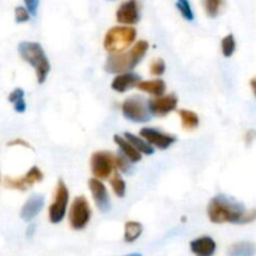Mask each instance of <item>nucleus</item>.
<instances>
[{"label": "nucleus", "mask_w": 256, "mask_h": 256, "mask_svg": "<svg viewBox=\"0 0 256 256\" xmlns=\"http://www.w3.org/2000/svg\"><path fill=\"white\" fill-rule=\"evenodd\" d=\"M246 211L242 204L226 195L215 196L208 205V216L214 224L228 222L241 225Z\"/></svg>", "instance_id": "obj_1"}, {"label": "nucleus", "mask_w": 256, "mask_h": 256, "mask_svg": "<svg viewBox=\"0 0 256 256\" xmlns=\"http://www.w3.org/2000/svg\"><path fill=\"white\" fill-rule=\"evenodd\" d=\"M148 48V42L138 40L128 52L110 54L104 63V70L110 74H120L134 70V67L146 56Z\"/></svg>", "instance_id": "obj_2"}, {"label": "nucleus", "mask_w": 256, "mask_h": 256, "mask_svg": "<svg viewBox=\"0 0 256 256\" xmlns=\"http://www.w3.org/2000/svg\"><path fill=\"white\" fill-rule=\"evenodd\" d=\"M18 50L22 59L34 68L39 84H43L50 72V63L43 46L36 42H22Z\"/></svg>", "instance_id": "obj_3"}, {"label": "nucleus", "mask_w": 256, "mask_h": 256, "mask_svg": "<svg viewBox=\"0 0 256 256\" xmlns=\"http://www.w3.org/2000/svg\"><path fill=\"white\" fill-rule=\"evenodd\" d=\"M137 36V32L134 26H113L106 33L103 46L110 54H117L126 52L132 44L134 43Z\"/></svg>", "instance_id": "obj_4"}, {"label": "nucleus", "mask_w": 256, "mask_h": 256, "mask_svg": "<svg viewBox=\"0 0 256 256\" xmlns=\"http://www.w3.org/2000/svg\"><path fill=\"white\" fill-rule=\"evenodd\" d=\"M68 202H70V190L63 180H59L54 191L53 202L48 208V218L52 224H59L66 218Z\"/></svg>", "instance_id": "obj_5"}, {"label": "nucleus", "mask_w": 256, "mask_h": 256, "mask_svg": "<svg viewBox=\"0 0 256 256\" xmlns=\"http://www.w3.org/2000/svg\"><path fill=\"white\" fill-rule=\"evenodd\" d=\"M120 110L124 118L134 123H144L151 120L152 114L150 113L147 100L140 96H132L123 100Z\"/></svg>", "instance_id": "obj_6"}, {"label": "nucleus", "mask_w": 256, "mask_h": 256, "mask_svg": "<svg viewBox=\"0 0 256 256\" xmlns=\"http://www.w3.org/2000/svg\"><path fill=\"white\" fill-rule=\"evenodd\" d=\"M92 208L86 196H77L70 205L68 221L73 230H83L90 224Z\"/></svg>", "instance_id": "obj_7"}, {"label": "nucleus", "mask_w": 256, "mask_h": 256, "mask_svg": "<svg viewBox=\"0 0 256 256\" xmlns=\"http://www.w3.org/2000/svg\"><path fill=\"white\" fill-rule=\"evenodd\" d=\"M116 154L110 151H96L90 156V171L94 178L108 180L113 174Z\"/></svg>", "instance_id": "obj_8"}, {"label": "nucleus", "mask_w": 256, "mask_h": 256, "mask_svg": "<svg viewBox=\"0 0 256 256\" xmlns=\"http://www.w3.org/2000/svg\"><path fill=\"white\" fill-rule=\"evenodd\" d=\"M177 103H178V98L174 93L162 94L147 100L150 113L156 117H164V116L170 114L172 110H176Z\"/></svg>", "instance_id": "obj_9"}, {"label": "nucleus", "mask_w": 256, "mask_h": 256, "mask_svg": "<svg viewBox=\"0 0 256 256\" xmlns=\"http://www.w3.org/2000/svg\"><path fill=\"white\" fill-rule=\"evenodd\" d=\"M140 136L146 140L152 147H156L160 150L168 148L177 141L176 136H174V134H164V132L154 127H144L140 131Z\"/></svg>", "instance_id": "obj_10"}, {"label": "nucleus", "mask_w": 256, "mask_h": 256, "mask_svg": "<svg viewBox=\"0 0 256 256\" xmlns=\"http://www.w3.org/2000/svg\"><path fill=\"white\" fill-rule=\"evenodd\" d=\"M141 12H140L138 0H126L116 12V19L123 26H134L140 22Z\"/></svg>", "instance_id": "obj_11"}, {"label": "nucleus", "mask_w": 256, "mask_h": 256, "mask_svg": "<svg viewBox=\"0 0 256 256\" xmlns=\"http://www.w3.org/2000/svg\"><path fill=\"white\" fill-rule=\"evenodd\" d=\"M88 186H90L93 201H94L98 210L100 212H108L110 208V200L106 184L98 178H90L88 182Z\"/></svg>", "instance_id": "obj_12"}, {"label": "nucleus", "mask_w": 256, "mask_h": 256, "mask_svg": "<svg viewBox=\"0 0 256 256\" xmlns=\"http://www.w3.org/2000/svg\"><path fill=\"white\" fill-rule=\"evenodd\" d=\"M140 80H141V77H140L138 74H136V73H120V74H117L113 78L112 83H110V88H112L114 92L124 93L126 90L136 87V86L138 84Z\"/></svg>", "instance_id": "obj_13"}, {"label": "nucleus", "mask_w": 256, "mask_h": 256, "mask_svg": "<svg viewBox=\"0 0 256 256\" xmlns=\"http://www.w3.org/2000/svg\"><path fill=\"white\" fill-rule=\"evenodd\" d=\"M216 248L215 240L210 236H201L190 242V248L195 256H214Z\"/></svg>", "instance_id": "obj_14"}, {"label": "nucleus", "mask_w": 256, "mask_h": 256, "mask_svg": "<svg viewBox=\"0 0 256 256\" xmlns=\"http://www.w3.org/2000/svg\"><path fill=\"white\" fill-rule=\"evenodd\" d=\"M44 196L43 195H36L30 196L28 200L26 201V204L23 205L20 211V218L24 221H32L34 218L38 216V214L43 210L44 208Z\"/></svg>", "instance_id": "obj_15"}, {"label": "nucleus", "mask_w": 256, "mask_h": 256, "mask_svg": "<svg viewBox=\"0 0 256 256\" xmlns=\"http://www.w3.org/2000/svg\"><path fill=\"white\" fill-rule=\"evenodd\" d=\"M113 141L117 144L120 151L127 157L132 164H136V162H140L142 160V154L137 151L134 146H132L131 142H128L124 137L118 136V134H114L113 136Z\"/></svg>", "instance_id": "obj_16"}, {"label": "nucleus", "mask_w": 256, "mask_h": 256, "mask_svg": "<svg viewBox=\"0 0 256 256\" xmlns=\"http://www.w3.org/2000/svg\"><path fill=\"white\" fill-rule=\"evenodd\" d=\"M136 88H138L142 92H146L148 94L154 96V97H158V96H162L166 92V83L161 78H156V80H140Z\"/></svg>", "instance_id": "obj_17"}, {"label": "nucleus", "mask_w": 256, "mask_h": 256, "mask_svg": "<svg viewBox=\"0 0 256 256\" xmlns=\"http://www.w3.org/2000/svg\"><path fill=\"white\" fill-rule=\"evenodd\" d=\"M228 256H255L256 245L251 241H238L228 248Z\"/></svg>", "instance_id": "obj_18"}, {"label": "nucleus", "mask_w": 256, "mask_h": 256, "mask_svg": "<svg viewBox=\"0 0 256 256\" xmlns=\"http://www.w3.org/2000/svg\"><path fill=\"white\" fill-rule=\"evenodd\" d=\"M123 137H124L128 142H131L132 146H134L137 151L141 152L142 154H147V156H150V154H154V147H152L151 144L146 141V140L142 138L141 136L138 137V136H136V134H131V132H126L124 136Z\"/></svg>", "instance_id": "obj_19"}, {"label": "nucleus", "mask_w": 256, "mask_h": 256, "mask_svg": "<svg viewBox=\"0 0 256 256\" xmlns=\"http://www.w3.org/2000/svg\"><path fill=\"white\" fill-rule=\"evenodd\" d=\"M180 120H181V126L186 131H192L200 124V118L194 110H178Z\"/></svg>", "instance_id": "obj_20"}, {"label": "nucleus", "mask_w": 256, "mask_h": 256, "mask_svg": "<svg viewBox=\"0 0 256 256\" xmlns=\"http://www.w3.org/2000/svg\"><path fill=\"white\" fill-rule=\"evenodd\" d=\"M144 232V226L138 221H127L124 224V241L128 244L134 242Z\"/></svg>", "instance_id": "obj_21"}, {"label": "nucleus", "mask_w": 256, "mask_h": 256, "mask_svg": "<svg viewBox=\"0 0 256 256\" xmlns=\"http://www.w3.org/2000/svg\"><path fill=\"white\" fill-rule=\"evenodd\" d=\"M225 2L224 0H204V8L210 18H216L221 13Z\"/></svg>", "instance_id": "obj_22"}, {"label": "nucleus", "mask_w": 256, "mask_h": 256, "mask_svg": "<svg viewBox=\"0 0 256 256\" xmlns=\"http://www.w3.org/2000/svg\"><path fill=\"white\" fill-rule=\"evenodd\" d=\"M110 186H112L113 192L117 198H124L126 195V181L122 178L120 172H116L110 178Z\"/></svg>", "instance_id": "obj_23"}, {"label": "nucleus", "mask_w": 256, "mask_h": 256, "mask_svg": "<svg viewBox=\"0 0 256 256\" xmlns=\"http://www.w3.org/2000/svg\"><path fill=\"white\" fill-rule=\"evenodd\" d=\"M24 181L28 184V187L30 188L33 184H36V182H42L44 178V174L42 172V170L38 166H33L26 174L23 176Z\"/></svg>", "instance_id": "obj_24"}, {"label": "nucleus", "mask_w": 256, "mask_h": 256, "mask_svg": "<svg viewBox=\"0 0 256 256\" xmlns=\"http://www.w3.org/2000/svg\"><path fill=\"white\" fill-rule=\"evenodd\" d=\"M235 49L236 42L232 34H228L226 36H224L222 40H221V52H222V56H226V58H230L235 53Z\"/></svg>", "instance_id": "obj_25"}, {"label": "nucleus", "mask_w": 256, "mask_h": 256, "mask_svg": "<svg viewBox=\"0 0 256 256\" xmlns=\"http://www.w3.org/2000/svg\"><path fill=\"white\" fill-rule=\"evenodd\" d=\"M176 6L180 13H181V16H184V19L188 22L194 20L195 16H194V12H192L191 4H190L188 0H176Z\"/></svg>", "instance_id": "obj_26"}, {"label": "nucleus", "mask_w": 256, "mask_h": 256, "mask_svg": "<svg viewBox=\"0 0 256 256\" xmlns=\"http://www.w3.org/2000/svg\"><path fill=\"white\" fill-rule=\"evenodd\" d=\"M4 184H6L8 188L19 190V191H26V190L29 188L23 177H16V178H13V177H6Z\"/></svg>", "instance_id": "obj_27"}, {"label": "nucleus", "mask_w": 256, "mask_h": 256, "mask_svg": "<svg viewBox=\"0 0 256 256\" xmlns=\"http://www.w3.org/2000/svg\"><path fill=\"white\" fill-rule=\"evenodd\" d=\"M131 164H132V162L130 161V160H128L127 157H126L124 154H122V152H120V154H116L114 166H116V168H117L120 172H128V171H130V168H131Z\"/></svg>", "instance_id": "obj_28"}, {"label": "nucleus", "mask_w": 256, "mask_h": 256, "mask_svg": "<svg viewBox=\"0 0 256 256\" xmlns=\"http://www.w3.org/2000/svg\"><path fill=\"white\" fill-rule=\"evenodd\" d=\"M166 72V63L162 58H156L151 63V67H150V73L154 77H161L164 73Z\"/></svg>", "instance_id": "obj_29"}, {"label": "nucleus", "mask_w": 256, "mask_h": 256, "mask_svg": "<svg viewBox=\"0 0 256 256\" xmlns=\"http://www.w3.org/2000/svg\"><path fill=\"white\" fill-rule=\"evenodd\" d=\"M30 19V14L24 6H16V23H26Z\"/></svg>", "instance_id": "obj_30"}, {"label": "nucleus", "mask_w": 256, "mask_h": 256, "mask_svg": "<svg viewBox=\"0 0 256 256\" xmlns=\"http://www.w3.org/2000/svg\"><path fill=\"white\" fill-rule=\"evenodd\" d=\"M24 4H26V10L29 12V14L33 16H36V12H38L39 0H24Z\"/></svg>", "instance_id": "obj_31"}, {"label": "nucleus", "mask_w": 256, "mask_h": 256, "mask_svg": "<svg viewBox=\"0 0 256 256\" xmlns=\"http://www.w3.org/2000/svg\"><path fill=\"white\" fill-rule=\"evenodd\" d=\"M24 94H26V93H24V90H22V88H16V90H14L13 92H12L10 94H9V97H8L9 102H12L14 104V103H16V100H23Z\"/></svg>", "instance_id": "obj_32"}, {"label": "nucleus", "mask_w": 256, "mask_h": 256, "mask_svg": "<svg viewBox=\"0 0 256 256\" xmlns=\"http://www.w3.org/2000/svg\"><path fill=\"white\" fill-rule=\"evenodd\" d=\"M255 220H256V208H252V210L246 211V214L244 215V218H242V221H241V225L250 224Z\"/></svg>", "instance_id": "obj_33"}, {"label": "nucleus", "mask_w": 256, "mask_h": 256, "mask_svg": "<svg viewBox=\"0 0 256 256\" xmlns=\"http://www.w3.org/2000/svg\"><path fill=\"white\" fill-rule=\"evenodd\" d=\"M6 144H8L9 147H12V146H22V147H26V148L33 150V148H32L30 144H29L28 142H26V140H23V138H14V140H12V141H9Z\"/></svg>", "instance_id": "obj_34"}, {"label": "nucleus", "mask_w": 256, "mask_h": 256, "mask_svg": "<svg viewBox=\"0 0 256 256\" xmlns=\"http://www.w3.org/2000/svg\"><path fill=\"white\" fill-rule=\"evenodd\" d=\"M14 110H16L18 113L26 112V100H24V98H23V100H16V102L14 103Z\"/></svg>", "instance_id": "obj_35"}, {"label": "nucleus", "mask_w": 256, "mask_h": 256, "mask_svg": "<svg viewBox=\"0 0 256 256\" xmlns=\"http://www.w3.org/2000/svg\"><path fill=\"white\" fill-rule=\"evenodd\" d=\"M255 138H256L255 130H248V131L245 134V144H250Z\"/></svg>", "instance_id": "obj_36"}, {"label": "nucleus", "mask_w": 256, "mask_h": 256, "mask_svg": "<svg viewBox=\"0 0 256 256\" xmlns=\"http://www.w3.org/2000/svg\"><path fill=\"white\" fill-rule=\"evenodd\" d=\"M250 87H251V90H252L254 96L256 97V77H254L252 80H250Z\"/></svg>", "instance_id": "obj_37"}, {"label": "nucleus", "mask_w": 256, "mask_h": 256, "mask_svg": "<svg viewBox=\"0 0 256 256\" xmlns=\"http://www.w3.org/2000/svg\"><path fill=\"white\" fill-rule=\"evenodd\" d=\"M34 228H36V226H34V225H30V226H29L28 231H26V236H28V238H30V236L33 235V232H34Z\"/></svg>", "instance_id": "obj_38"}, {"label": "nucleus", "mask_w": 256, "mask_h": 256, "mask_svg": "<svg viewBox=\"0 0 256 256\" xmlns=\"http://www.w3.org/2000/svg\"><path fill=\"white\" fill-rule=\"evenodd\" d=\"M126 256H142V255L138 252H134V254H130V255H126Z\"/></svg>", "instance_id": "obj_39"}]
</instances>
